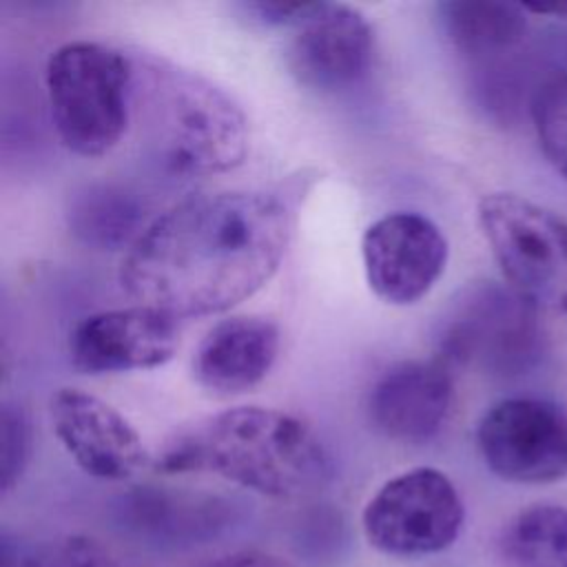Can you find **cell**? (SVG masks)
Masks as SVG:
<instances>
[{"label": "cell", "mask_w": 567, "mask_h": 567, "mask_svg": "<svg viewBox=\"0 0 567 567\" xmlns=\"http://www.w3.org/2000/svg\"><path fill=\"white\" fill-rule=\"evenodd\" d=\"M177 346V319L135 303L80 319L69 334V359L84 374L151 370L171 361Z\"/></svg>", "instance_id": "11"}, {"label": "cell", "mask_w": 567, "mask_h": 567, "mask_svg": "<svg viewBox=\"0 0 567 567\" xmlns=\"http://www.w3.org/2000/svg\"><path fill=\"white\" fill-rule=\"evenodd\" d=\"M315 2H286V0H255L244 2L241 9L266 27H297L312 9Z\"/></svg>", "instance_id": "22"}, {"label": "cell", "mask_w": 567, "mask_h": 567, "mask_svg": "<svg viewBox=\"0 0 567 567\" xmlns=\"http://www.w3.org/2000/svg\"><path fill=\"white\" fill-rule=\"evenodd\" d=\"M120 512L124 525L137 536L171 545L206 543L233 520L230 503L224 498L153 485L128 492Z\"/></svg>", "instance_id": "15"}, {"label": "cell", "mask_w": 567, "mask_h": 567, "mask_svg": "<svg viewBox=\"0 0 567 567\" xmlns=\"http://www.w3.org/2000/svg\"><path fill=\"white\" fill-rule=\"evenodd\" d=\"M436 11L447 40L467 55L512 49L527 33V9L512 2L447 0Z\"/></svg>", "instance_id": "16"}, {"label": "cell", "mask_w": 567, "mask_h": 567, "mask_svg": "<svg viewBox=\"0 0 567 567\" xmlns=\"http://www.w3.org/2000/svg\"><path fill=\"white\" fill-rule=\"evenodd\" d=\"M445 361L489 374H523L543 357L538 310L509 286L478 281L465 288L441 323Z\"/></svg>", "instance_id": "6"}, {"label": "cell", "mask_w": 567, "mask_h": 567, "mask_svg": "<svg viewBox=\"0 0 567 567\" xmlns=\"http://www.w3.org/2000/svg\"><path fill=\"white\" fill-rule=\"evenodd\" d=\"M279 352V328L259 315H235L215 323L193 359L197 383L215 394H241L266 379Z\"/></svg>", "instance_id": "14"}, {"label": "cell", "mask_w": 567, "mask_h": 567, "mask_svg": "<svg viewBox=\"0 0 567 567\" xmlns=\"http://www.w3.org/2000/svg\"><path fill=\"white\" fill-rule=\"evenodd\" d=\"M476 445L487 470L507 483L547 485L567 476V414L551 401L494 403L478 421Z\"/></svg>", "instance_id": "8"}, {"label": "cell", "mask_w": 567, "mask_h": 567, "mask_svg": "<svg viewBox=\"0 0 567 567\" xmlns=\"http://www.w3.org/2000/svg\"><path fill=\"white\" fill-rule=\"evenodd\" d=\"M0 489L9 494L27 470L31 454V427L18 403L4 401L0 416Z\"/></svg>", "instance_id": "21"}, {"label": "cell", "mask_w": 567, "mask_h": 567, "mask_svg": "<svg viewBox=\"0 0 567 567\" xmlns=\"http://www.w3.org/2000/svg\"><path fill=\"white\" fill-rule=\"evenodd\" d=\"M308 188L301 175L171 206L126 248L117 270L122 290L177 321L237 306L279 270Z\"/></svg>", "instance_id": "1"}, {"label": "cell", "mask_w": 567, "mask_h": 567, "mask_svg": "<svg viewBox=\"0 0 567 567\" xmlns=\"http://www.w3.org/2000/svg\"><path fill=\"white\" fill-rule=\"evenodd\" d=\"M478 224L507 286L536 310L567 315V221L527 197L489 193Z\"/></svg>", "instance_id": "5"}, {"label": "cell", "mask_w": 567, "mask_h": 567, "mask_svg": "<svg viewBox=\"0 0 567 567\" xmlns=\"http://www.w3.org/2000/svg\"><path fill=\"white\" fill-rule=\"evenodd\" d=\"M71 230L97 248H126L148 226L144 204L128 190L113 184H93L78 193L69 206Z\"/></svg>", "instance_id": "17"}, {"label": "cell", "mask_w": 567, "mask_h": 567, "mask_svg": "<svg viewBox=\"0 0 567 567\" xmlns=\"http://www.w3.org/2000/svg\"><path fill=\"white\" fill-rule=\"evenodd\" d=\"M153 467L162 474L213 472L270 498L312 494L332 476L326 447L303 421L259 405L210 416L171 441Z\"/></svg>", "instance_id": "2"}, {"label": "cell", "mask_w": 567, "mask_h": 567, "mask_svg": "<svg viewBox=\"0 0 567 567\" xmlns=\"http://www.w3.org/2000/svg\"><path fill=\"white\" fill-rule=\"evenodd\" d=\"M131 60L144 142L168 175L208 177L246 159L248 122L224 89L166 58Z\"/></svg>", "instance_id": "3"}, {"label": "cell", "mask_w": 567, "mask_h": 567, "mask_svg": "<svg viewBox=\"0 0 567 567\" xmlns=\"http://www.w3.org/2000/svg\"><path fill=\"white\" fill-rule=\"evenodd\" d=\"M370 290L390 306L423 299L447 264V239L425 215L396 210L372 221L361 239Z\"/></svg>", "instance_id": "9"}, {"label": "cell", "mask_w": 567, "mask_h": 567, "mask_svg": "<svg viewBox=\"0 0 567 567\" xmlns=\"http://www.w3.org/2000/svg\"><path fill=\"white\" fill-rule=\"evenodd\" d=\"M49 410L55 439L89 476L126 481L153 463L135 427L106 401L62 388Z\"/></svg>", "instance_id": "12"}, {"label": "cell", "mask_w": 567, "mask_h": 567, "mask_svg": "<svg viewBox=\"0 0 567 567\" xmlns=\"http://www.w3.org/2000/svg\"><path fill=\"white\" fill-rule=\"evenodd\" d=\"M496 547L503 567H567V507L536 503L520 509Z\"/></svg>", "instance_id": "18"}, {"label": "cell", "mask_w": 567, "mask_h": 567, "mask_svg": "<svg viewBox=\"0 0 567 567\" xmlns=\"http://www.w3.org/2000/svg\"><path fill=\"white\" fill-rule=\"evenodd\" d=\"M372 62L374 29L359 9L343 2H315L295 27L286 51L292 78L321 93L359 84Z\"/></svg>", "instance_id": "10"}, {"label": "cell", "mask_w": 567, "mask_h": 567, "mask_svg": "<svg viewBox=\"0 0 567 567\" xmlns=\"http://www.w3.org/2000/svg\"><path fill=\"white\" fill-rule=\"evenodd\" d=\"M465 507L456 485L436 467H412L388 478L365 503L368 543L388 556H430L454 545Z\"/></svg>", "instance_id": "7"}, {"label": "cell", "mask_w": 567, "mask_h": 567, "mask_svg": "<svg viewBox=\"0 0 567 567\" xmlns=\"http://www.w3.org/2000/svg\"><path fill=\"white\" fill-rule=\"evenodd\" d=\"M204 567H297L288 558L264 549H237L210 560Z\"/></svg>", "instance_id": "23"}, {"label": "cell", "mask_w": 567, "mask_h": 567, "mask_svg": "<svg viewBox=\"0 0 567 567\" xmlns=\"http://www.w3.org/2000/svg\"><path fill=\"white\" fill-rule=\"evenodd\" d=\"M532 122L543 155L567 182V73H551L536 86Z\"/></svg>", "instance_id": "19"}, {"label": "cell", "mask_w": 567, "mask_h": 567, "mask_svg": "<svg viewBox=\"0 0 567 567\" xmlns=\"http://www.w3.org/2000/svg\"><path fill=\"white\" fill-rule=\"evenodd\" d=\"M454 385L439 361H403L385 370L368 392V419L385 439L427 443L447 421Z\"/></svg>", "instance_id": "13"}, {"label": "cell", "mask_w": 567, "mask_h": 567, "mask_svg": "<svg viewBox=\"0 0 567 567\" xmlns=\"http://www.w3.org/2000/svg\"><path fill=\"white\" fill-rule=\"evenodd\" d=\"M51 120L75 155L100 157L126 133L133 100V60L122 51L73 40L58 47L44 69Z\"/></svg>", "instance_id": "4"}, {"label": "cell", "mask_w": 567, "mask_h": 567, "mask_svg": "<svg viewBox=\"0 0 567 567\" xmlns=\"http://www.w3.org/2000/svg\"><path fill=\"white\" fill-rule=\"evenodd\" d=\"M20 567H124V563L97 538L71 534L27 551Z\"/></svg>", "instance_id": "20"}]
</instances>
